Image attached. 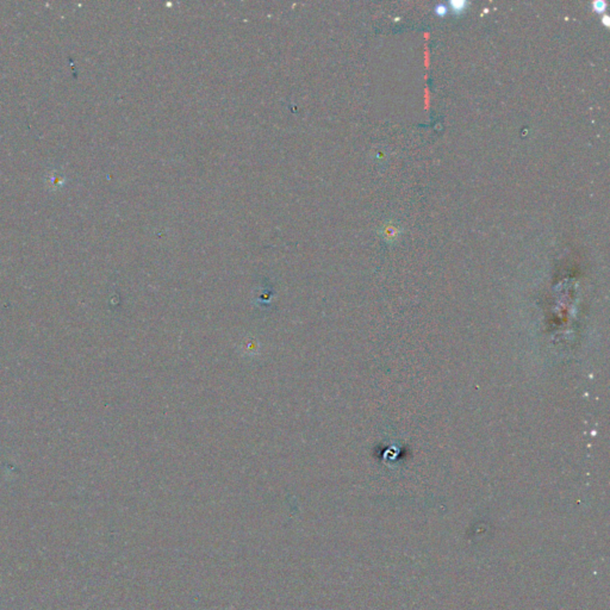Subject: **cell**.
Returning a JSON list of instances; mask_svg holds the SVG:
<instances>
[{"label":"cell","mask_w":610,"mask_h":610,"mask_svg":"<svg viewBox=\"0 0 610 610\" xmlns=\"http://www.w3.org/2000/svg\"><path fill=\"white\" fill-rule=\"evenodd\" d=\"M448 5L453 11V13L459 14L464 12L465 8L469 6V2H467L466 0H451V1L448 2Z\"/></svg>","instance_id":"obj_1"},{"label":"cell","mask_w":610,"mask_h":610,"mask_svg":"<svg viewBox=\"0 0 610 610\" xmlns=\"http://www.w3.org/2000/svg\"><path fill=\"white\" fill-rule=\"evenodd\" d=\"M434 11L437 16L443 17L448 13V6H447V4H445V2H439V4L435 5Z\"/></svg>","instance_id":"obj_2"},{"label":"cell","mask_w":610,"mask_h":610,"mask_svg":"<svg viewBox=\"0 0 610 610\" xmlns=\"http://www.w3.org/2000/svg\"><path fill=\"white\" fill-rule=\"evenodd\" d=\"M606 7H607V2L604 1V0H595V1L592 2V8H594V10L598 13L604 12Z\"/></svg>","instance_id":"obj_3"},{"label":"cell","mask_w":610,"mask_h":610,"mask_svg":"<svg viewBox=\"0 0 610 610\" xmlns=\"http://www.w3.org/2000/svg\"><path fill=\"white\" fill-rule=\"evenodd\" d=\"M601 22H602V24L604 26H607V28H608V26H610V17L608 16V14H603L602 19H601Z\"/></svg>","instance_id":"obj_4"}]
</instances>
